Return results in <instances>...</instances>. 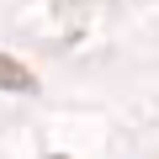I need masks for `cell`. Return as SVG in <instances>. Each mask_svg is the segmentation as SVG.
<instances>
[{"label": "cell", "mask_w": 159, "mask_h": 159, "mask_svg": "<svg viewBox=\"0 0 159 159\" xmlns=\"http://www.w3.org/2000/svg\"><path fill=\"white\" fill-rule=\"evenodd\" d=\"M0 90H37V80H32V69H21L16 58H6V53H0Z\"/></svg>", "instance_id": "6da1fadb"}]
</instances>
